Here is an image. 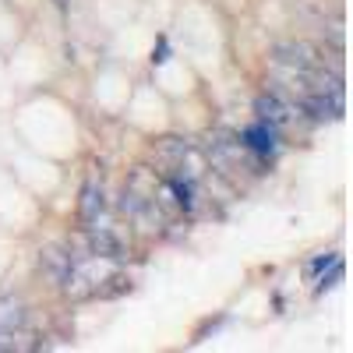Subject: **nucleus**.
I'll return each instance as SVG.
<instances>
[{"label": "nucleus", "instance_id": "1", "mask_svg": "<svg viewBox=\"0 0 353 353\" xmlns=\"http://www.w3.org/2000/svg\"><path fill=\"white\" fill-rule=\"evenodd\" d=\"M254 121L269 124V128H276V131L283 134V131H293L297 124H304V117H301V110L293 106L290 99L276 96L272 88H269V92H261V96L254 99Z\"/></svg>", "mask_w": 353, "mask_h": 353}, {"label": "nucleus", "instance_id": "2", "mask_svg": "<svg viewBox=\"0 0 353 353\" xmlns=\"http://www.w3.org/2000/svg\"><path fill=\"white\" fill-rule=\"evenodd\" d=\"M272 61L290 64V68H301V71H329V53H321L314 43H304V39H283V43H276Z\"/></svg>", "mask_w": 353, "mask_h": 353}, {"label": "nucleus", "instance_id": "3", "mask_svg": "<svg viewBox=\"0 0 353 353\" xmlns=\"http://www.w3.org/2000/svg\"><path fill=\"white\" fill-rule=\"evenodd\" d=\"M237 138L244 141V149H251V152L261 156V159L276 156V149H279V131L269 128V124H261V121H254L251 128H244Z\"/></svg>", "mask_w": 353, "mask_h": 353}, {"label": "nucleus", "instance_id": "4", "mask_svg": "<svg viewBox=\"0 0 353 353\" xmlns=\"http://www.w3.org/2000/svg\"><path fill=\"white\" fill-rule=\"evenodd\" d=\"M88 254H99L106 261H124L128 258L121 237H117L113 230H106V226H88Z\"/></svg>", "mask_w": 353, "mask_h": 353}, {"label": "nucleus", "instance_id": "5", "mask_svg": "<svg viewBox=\"0 0 353 353\" xmlns=\"http://www.w3.org/2000/svg\"><path fill=\"white\" fill-rule=\"evenodd\" d=\"M39 269L50 276V283L64 286V283H68V276L74 272V254H71V251H64V248H46V251L39 254Z\"/></svg>", "mask_w": 353, "mask_h": 353}, {"label": "nucleus", "instance_id": "6", "mask_svg": "<svg viewBox=\"0 0 353 353\" xmlns=\"http://www.w3.org/2000/svg\"><path fill=\"white\" fill-rule=\"evenodd\" d=\"M106 209V198H103V184L96 181V176H88L85 188H81V201H78V216L85 226H96L99 216Z\"/></svg>", "mask_w": 353, "mask_h": 353}, {"label": "nucleus", "instance_id": "7", "mask_svg": "<svg viewBox=\"0 0 353 353\" xmlns=\"http://www.w3.org/2000/svg\"><path fill=\"white\" fill-rule=\"evenodd\" d=\"M28 325V304L21 297H0V332H21Z\"/></svg>", "mask_w": 353, "mask_h": 353}, {"label": "nucleus", "instance_id": "8", "mask_svg": "<svg viewBox=\"0 0 353 353\" xmlns=\"http://www.w3.org/2000/svg\"><path fill=\"white\" fill-rule=\"evenodd\" d=\"M343 272H346V265H343V258H336L332 265L321 276H314V297H321V293H329L332 286H339V279H343Z\"/></svg>", "mask_w": 353, "mask_h": 353}, {"label": "nucleus", "instance_id": "9", "mask_svg": "<svg viewBox=\"0 0 353 353\" xmlns=\"http://www.w3.org/2000/svg\"><path fill=\"white\" fill-rule=\"evenodd\" d=\"M336 258H339L336 251H325V254L311 258V261H307V276H311V279H314V276H321V272H325V269H329V265H332Z\"/></svg>", "mask_w": 353, "mask_h": 353}, {"label": "nucleus", "instance_id": "10", "mask_svg": "<svg viewBox=\"0 0 353 353\" xmlns=\"http://www.w3.org/2000/svg\"><path fill=\"white\" fill-rule=\"evenodd\" d=\"M166 57H170V43L159 39V46L152 50V64H166Z\"/></svg>", "mask_w": 353, "mask_h": 353}]
</instances>
